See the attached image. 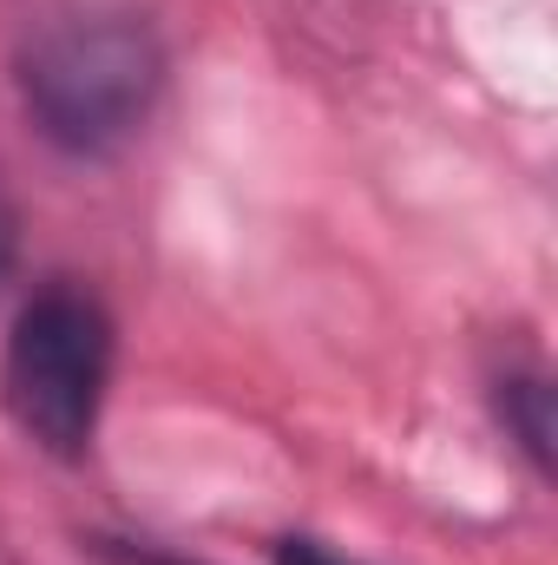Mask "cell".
Here are the masks:
<instances>
[{
	"label": "cell",
	"instance_id": "1",
	"mask_svg": "<svg viewBox=\"0 0 558 565\" xmlns=\"http://www.w3.org/2000/svg\"><path fill=\"white\" fill-rule=\"evenodd\" d=\"M164 79H171L164 33L126 7L40 20L13 46V99L26 132L73 164L119 158L151 126Z\"/></svg>",
	"mask_w": 558,
	"mask_h": 565
},
{
	"label": "cell",
	"instance_id": "2",
	"mask_svg": "<svg viewBox=\"0 0 558 565\" xmlns=\"http://www.w3.org/2000/svg\"><path fill=\"white\" fill-rule=\"evenodd\" d=\"M112 362H119L112 309L86 282L46 277L20 296V309L7 322L0 408L26 447H40L60 467H79L106 422Z\"/></svg>",
	"mask_w": 558,
	"mask_h": 565
},
{
	"label": "cell",
	"instance_id": "3",
	"mask_svg": "<svg viewBox=\"0 0 558 565\" xmlns=\"http://www.w3.org/2000/svg\"><path fill=\"white\" fill-rule=\"evenodd\" d=\"M486 408L500 434L513 440V454L533 467V480L558 473V415H552V375L546 362H500L486 375Z\"/></svg>",
	"mask_w": 558,
	"mask_h": 565
},
{
	"label": "cell",
	"instance_id": "4",
	"mask_svg": "<svg viewBox=\"0 0 558 565\" xmlns=\"http://www.w3.org/2000/svg\"><path fill=\"white\" fill-rule=\"evenodd\" d=\"M79 553L93 565H204L191 553L158 546V540H132V533H79Z\"/></svg>",
	"mask_w": 558,
	"mask_h": 565
},
{
	"label": "cell",
	"instance_id": "5",
	"mask_svg": "<svg viewBox=\"0 0 558 565\" xmlns=\"http://www.w3.org/2000/svg\"><path fill=\"white\" fill-rule=\"evenodd\" d=\"M270 565H368V559H355V553H342L315 533H282V540H270Z\"/></svg>",
	"mask_w": 558,
	"mask_h": 565
},
{
	"label": "cell",
	"instance_id": "6",
	"mask_svg": "<svg viewBox=\"0 0 558 565\" xmlns=\"http://www.w3.org/2000/svg\"><path fill=\"white\" fill-rule=\"evenodd\" d=\"M20 270V204L7 198V184H0V282Z\"/></svg>",
	"mask_w": 558,
	"mask_h": 565
}]
</instances>
